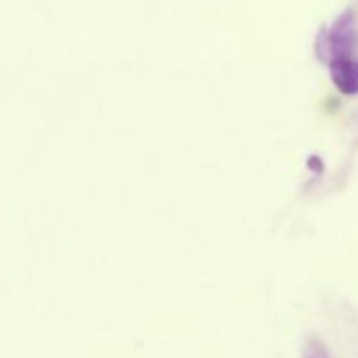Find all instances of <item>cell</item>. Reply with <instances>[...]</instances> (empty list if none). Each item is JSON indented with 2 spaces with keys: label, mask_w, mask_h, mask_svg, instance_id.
<instances>
[{
  "label": "cell",
  "mask_w": 358,
  "mask_h": 358,
  "mask_svg": "<svg viewBox=\"0 0 358 358\" xmlns=\"http://www.w3.org/2000/svg\"><path fill=\"white\" fill-rule=\"evenodd\" d=\"M331 62L339 58H352L353 44H355V17L352 10H345L332 24L327 35Z\"/></svg>",
  "instance_id": "6da1fadb"
},
{
  "label": "cell",
  "mask_w": 358,
  "mask_h": 358,
  "mask_svg": "<svg viewBox=\"0 0 358 358\" xmlns=\"http://www.w3.org/2000/svg\"><path fill=\"white\" fill-rule=\"evenodd\" d=\"M304 358H329V355L325 353L324 346H322L320 343H310Z\"/></svg>",
  "instance_id": "3957f363"
},
{
  "label": "cell",
  "mask_w": 358,
  "mask_h": 358,
  "mask_svg": "<svg viewBox=\"0 0 358 358\" xmlns=\"http://www.w3.org/2000/svg\"><path fill=\"white\" fill-rule=\"evenodd\" d=\"M331 77L339 91L346 96L358 94V59L339 58L331 62Z\"/></svg>",
  "instance_id": "7a4b0ae2"
}]
</instances>
